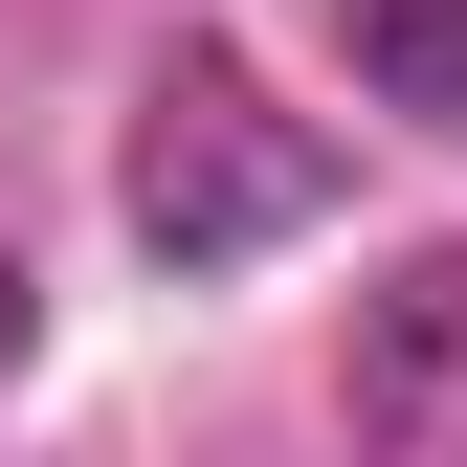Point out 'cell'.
<instances>
[{
  "label": "cell",
  "instance_id": "1",
  "mask_svg": "<svg viewBox=\"0 0 467 467\" xmlns=\"http://www.w3.org/2000/svg\"><path fill=\"white\" fill-rule=\"evenodd\" d=\"M357 201V156H334V111H289L245 45H156V89H134V134H111V223H134V267H267V245H312V223Z\"/></svg>",
  "mask_w": 467,
  "mask_h": 467
},
{
  "label": "cell",
  "instance_id": "2",
  "mask_svg": "<svg viewBox=\"0 0 467 467\" xmlns=\"http://www.w3.org/2000/svg\"><path fill=\"white\" fill-rule=\"evenodd\" d=\"M334 423L400 445V467H467V245H400L357 357H334Z\"/></svg>",
  "mask_w": 467,
  "mask_h": 467
},
{
  "label": "cell",
  "instance_id": "3",
  "mask_svg": "<svg viewBox=\"0 0 467 467\" xmlns=\"http://www.w3.org/2000/svg\"><path fill=\"white\" fill-rule=\"evenodd\" d=\"M334 45L400 134H467V0H334Z\"/></svg>",
  "mask_w": 467,
  "mask_h": 467
},
{
  "label": "cell",
  "instance_id": "4",
  "mask_svg": "<svg viewBox=\"0 0 467 467\" xmlns=\"http://www.w3.org/2000/svg\"><path fill=\"white\" fill-rule=\"evenodd\" d=\"M45 357V289H23V245H0V379H23Z\"/></svg>",
  "mask_w": 467,
  "mask_h": 467
}]
</instances>
